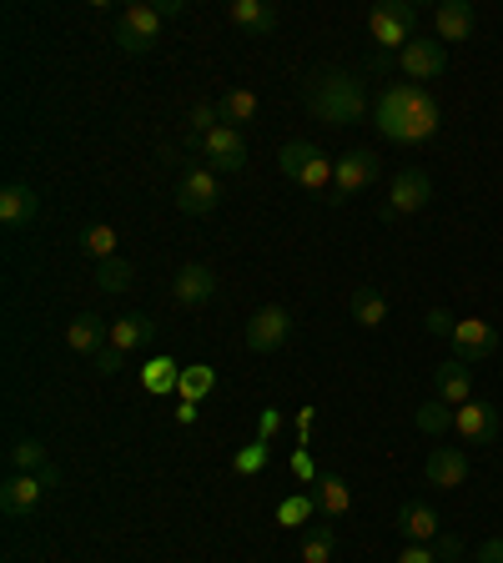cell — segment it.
<instances>
[{"label":"cell","instance_id":"obj_1","mask_svg":"<svg viewBox=\"0 0 503 563\" xmlns=\"http://www.w3.org/2000/svg\"><path fill=\"white\" fill-rule=\"evenodd\" d=\"M372 126H378V136H388L397 146H418L438 132V101L428 96V86L397 81L372 106Z\"/></svg>","mask_w":503,"mask_h":563},{"label":"cell","instance_id":"obj_2","mask_svg":"<svg viewBox=\"0 0 503 563\" xmlns=\"http://www.w3.org/2000/svg\"><path fill=\"white\" fill-rule=\"evenodd\" d=\"M303 101H307V111H312L318 121H328V126L363 121V111H368L363 81L353 76V71H318V76H307Z\"/></svg>","mask_w":503,"mask_h":563},{"label":"cell","instance_id":"obj_3","mask_svg":"<svg viewBox=\"0 0 503 563\" xmlns=\"http://www.w3.org/2000/svg\"><path fill=\"white\" fill-rule=\"evenodd\" d=\"M418 30V5L413 0H383L368 11V36L383 46V51H403Z\"/></svg>","mask_w":503,"mask_h":563},{"label":"cell","instance_id":"obj_4","mask_svg":"<svg viewBox=\"0 0 503 563\" xmlns=\"http://www.w3.org/2000/svg\"><path fill=\"white\" fill-rule=\"evenodd\" d=\"M111 40H116L126 56L151 51V46L161 40V11H157V5H146V0L126 5V11L116 15V30H111Z\"/></svg>","mask_w":503,"mask_h":563},{"label":"cell","instance_id":"obj_5","mask_svg":"<svg viewBox=\"0 0 503 563\" xmlns=\"http://www.w3.org/2000/svg\"><path fill=\"white\" fill-rule=\"evenodd\" d=\"M278 167H282V176H287V182L307 186V192H322V186L332 182V161L322 157L312 142H287L278 151Z\"/></svg>","mask_w":503,"mask_h":563},{"label":"cell","instance_id":"obj_6","mask_svg":"<svg viewBox=\"0 0 503 563\" xmlns=\"http://www.w3.org/2000/svg\"><path fill=\"white\" fill-rule=\"evenodd\" d=\"M378 171H383V161H378L372 146H353V151H343V157L332 161V201H347L353 192L372 186L378 182Z\"/></svg>","mask_w":503,"mask_h":563},{"label":"cell","instance_id":"obj_7","mask_svg":"<svg viewBox=\"0 0 503 563\" xmlns=\"http://www.w3.org/2000/svg\"><path fill=\"white\" fill-rule=\"evenodd\" d=\"M428 201H433V182H428L424 167H403L393 176V186H388V201H383V222H393V217H413V211H424Z\"/></svg>","mask_w":503,"mask_h":563},{"label":"cell","instance_id":"obj_8","mask_svg":"<svg viewBox=\"0 0 503 563\" xmlns=\"http://www.w3.org/2000/svg\"><path fill=\"white\" fill-rule=\"evenodd\" d=\"M56 484V468L46 473H11L5 484H0V509L11 513V518H26V513L40 509V498H46V488Z\"/></svg>","mask_w":503,"mask_h":563},{"label":"cell","instance_id":"obj_9","mask_svg":"<svg viewBox=\"0 0 503 563\" xmlns=\"http://www.w3.org/2000/svg\"><path fill=\"white\" fill-rule=\"evenodd\" d=\"M217 201H222L217 171H212V167H186L182 182H176V207H182L186 217H207Z\"/></svg>","mask_w":503,"mask_h":563},{"label":"cell","instance_id":"obj_10","mask_svg":"<svg viewBox=\"0 0 503 563\" xmlns=\"http://www.w3.org/2000/svg\"><path fill=\"white\" fill-rule=\"evenodd\" d=\"M397 66H403V76L413 81V86H424V81L443 76L449 71V51H443V40H418L413 36L403 51H397Z\"/></svg>","mask_w":503,"mask_h":563},{"label":"cell","instance_id":"obj_11","mask_svg":"<svg viewBox=\"0 0 503 563\" xmlns=\"http://www.w3.org/2000/svg\"><path fill=\"white\" fill-rule=\"evenodd\" d=\"M449 342H453V357H458V363H483V357H493V347H499V332H493V322H483V317H464Z\"/></svg>","mask_w":503,"mask_h":563},{"label":"cell","instance_id":"obj_12","mask_svg":"<svg viewBox=\"0 0 503 563\" xmlns=\"http://www.w3.org/2000/svg\"><path fill=\"white\" fill-rule=\"evenodd\" d=\"M201 161L212 171H242L247 167V142L232 126H217V132L201 136Z\"/></svg>","mask_w":503,"mask_h":563},{"label":"cell","instance_id":"obj_13","mask_svg":"<svg viewBox=\"0 0 503 563\" xmlns=\"http://www.w3.org/2000/svg\"><path fill=\"white\" fill-rule=\"evenodd\" d=\"M287 332H292L287 307H262V313H252V322H247V347L252 353H278L282 342H287Z\"/></svg>","mask_w":503,"mask_h":563},{"label":"cell","instance_id":"obj_14","mask_svg":"<svg viewBox=\"0 0 503 563\" xmlns=\"http://www.w3.org/2000/svg\"><path fill=\"white\" fill-rule=\"evenodd\" d=\"M453 428L464 432L468 443L483 448V443H493V438H499L503 418H499V407H493V403H478V397H474V403H464L458 413H453Z\"/></svg>","mask_w":503,"mask_h":563},{"label":"cell","instance_id":"obj_15","mask_svg":"<svg viewBox=\"0 0 503 563\" xmlns=\"http://www.w3.org/2000/svg\"><path fill=\"white\" fill-rule=\"evenodd\" d=\"M424 473H428V484L449 493V488L468 484V453H464V448H433L428 463H424Z\"/></svg>","mask_w":503,"mask_h":563},{"label":"cell","instance_id":"obj_16","mask_svg":"<svg viewBox=\"0 0 503 563\" xmlns=\"http://www.w3.org/2000/svg\"><path fill=\"white\" fill-rule=\"evenodd\" d=\"M107 342H111V322H107V317H96V313L71 317V328H66V347H71V353L96 357Z\"/></svg>","mask_w":503,"mask_h":563},{"label":"cell","instance_id":"obj_17","mask_svg":"<svg viewBox=\"0 0 503 563\" xmlns=\"http://www.w3.org/2000/svg\"><path fill=\"white\" fill-rule=\"evenodd\" d=\"M433 388H438V403H474V372H468V363H458V357H449V363L433 367Z\"/></svg>","mask_w":503,"mask_h":563},{"label":"cell","instance_id":"obj_18","mask_svg":"<svg viewBox=\"0 0 503 563\" xmlns=\"http://www.w3.org/2000/svg\"><path fill=\"white\" fill-rule=\"evenodd\" d=\"M212 292H217V272L207 262H186L182 272H176V282H172V297L182 302V307H201Z\"/></svg>","mask_w":503,"mask_h":563},{"label":"cell","instance_id":"obj_19","mask_svg":"<svg viewBox=\"0 0 503 563\" xmlns=\"http://www.w3.org/2000/svg\"><path fill=\"white\" fill-rule=\"evenodd\" d=\"M393 528L408 538V543H438V528H443V518H438L428 503H403V509H397V518H393Z\"/></svg>","mask_w":503,"mask_h":563},{"label":"cell","instance_id":"obj_20","mask_svg":"<svg viewBox=\"0 0 503 563\" xmlns=\"http://www.w3.org/2000/svg\"><path fill=\"white\" fill-rule=\"evenodd\" d=\"M151 338H157V322H151L146 313L111 317V347H121V353H142Z\"/></svg>","mask_w":503,"mask_h":563},{"label":"cell","instance_id":"obj_21","mask_svg":"<svg viewBox=\"0 0 503 563\" xmlns=\"http://www.w3.org/2000/svg\"><path fill=\"white\" fill-rule=\"evenodd\" d=\"M226 21L237 30H247V36H272L278 11H272L267 0H232V5H226Z\"/></svg>","mask_w":503,"mask_h":563},{"label":"cell","instance_id":"obj_22","mask_svg":"<svg viewBox=\"0 0 503 563\" xmlns=\"http://www.w3.org/2000/svg\"><path fill=\"white\" fill-rule=\"evenodd\" d=\"M312 503H318V513L332 524V518H343V513L353 509V493H347V484L338 473H318V478H312Z\"/></svg>","mask_w":503,"mask_h":563},{"label":"cell","instance_id":"obj_23","mask_svg":"<svg viewBox=\"0 0 503 563\" xmlns=\"http://www.w3.org/2000/svg\"><path fill=\"white\" fill-rule=\"evenodd\" d=\"M433 30L438 40H468L474 36V5L468 0H443L433 11Z\"/></svg>","mask_w":503,"mask_h":563},{"label":"cell","instance_id":"obj_24","mask_svg":"<svg viewBox=\"0 0 503 563\" xmlns=\"http://www.w3.org/2000/svg\"><path fill=\"white\" fill-rule=\"evenodd\" d=\"M36 211H40V201H36L30 186L11 182L5 192H0V222H5V227H30V222H36Z\"/></svg>","mask_w":503,"mask_h":563},{"label":"cell","instance_id":"obj_25","mask_svg":"<svg viewBox=\"0 0 503 563\" xmlns=\"http://www.w3.org/2000/svg\"><path fill=\"white\" fill-rule=\"evenodd\" d=\"M217 117H222V126L242 132V126L257 121V96H252L247 86H232V91H222V101H217Z\"/></svg>","mask_w":503,"mask_h":563},{"label":"cell","instance_id":"obj_26","mask_svg":"<svg viewBox=\"0 0 503 563\" xmlns=\"http://www.w3.org/2000/svg\"><path fill=\"white\" fill-rule=\"evenodd\" d=\"M347 307H353V322H358V328H383L388 322V297L372 287V282L353 287V302H347Z\"/></svg>","mask_w":503,"mask_h":563},{"label":"cell","instance_id":"obj_27","mask_svg":"<svg viewBox=\"0 0 503 563\" xmlns=\"http://www.w3.org/2000/svg\"><path fill=\"white\" fill-rule=\"evenodd\" d=\"M142 382H146V393H172V388H182V367L172 357H151L142 367Z\"/></svg>","mask_w":503,"mask_h":563},{"label":"cell","instance_id":"obj_28","mask_svg":"<svg viewBox=\"0 0 503 563\" xmlns=\"http://www.w3.org/2000/svg\"><path fill=\"white\" fill-rule=\"evenodd\" d=\"M81 252L96 257V262H111V257H116V227H107V222L86 227V232H81Z\"/></svg>","mask_w":503,"mask_h":563},{"label":"cell","instance_id":"obj_29","mask_svg":"<svg viewBox=\"0 0 503 563\" xmlns=\"http://www.w3.org/2000/svg\"><path fill=\"white\" fill-rule=\"evenodd\" d=\"M51 463H46V443H36V438H21V443H11V473H46Z\"/></svg>","mask_w":503,"mask_h":563},{"label":"cell","instance_id":"obj_30","mask_svg":"<svg viewBox=\"0 0 503 563\" xmlns=\"http://www.w3.org/2000/svg\"><path fill=\"white\" fill-rule=\"evenodd\" d=\"M332 549H338V528L332 524H312L303 543V563H332Z\"/></svg>","mask_w":503,"mask_h":563},{"label":"cell","instance_id":"obj_31","mask_svg":"<svg viewBox=\"0 0 503 563\" xmlns=\"http://www.w3.org/2000/svg\"><path fill=\"white\" fill-rule=\"evenodd\" d=\"M136 282L132 262H121V257H111V262H96V287L101 292H126Z\"/></svg>","mask_w":503,"mask_h":563},{"label":"cell","instance_id":"obj_32","mask_svg":"<svg viewBox=\"0 0 503 563\" xmlns=\"http://www.w3.org/2000/svg\"><path fill=\"white\" fill-rule=\"evenodd\" d=\"M212 382H217V372L207 363L182 367V397H186V403H201V397L212 393Z\"/></svg>","mask_w":503,"mask_h":563},{"label":"cell","instance_id":"obj_33","mask_svg":"<svg viewBox=\"0 0 503 563\" xmlns=\"http://www.w3.org/2000/svg\"><path fill=\"white\" fill-rule=\"evenodd\" d=\"M312 509H318V503H312V493H292V498H282L278 524L282 528H297V524H307V518H312Z\"/></svg>","mask_w":503,"mask_h":563},{"label":"cell","instance_id":"obj_34","mask_svg":"<svg viewBox=\"0 0 503 563\" xmlns=\"http://www.w3.org/2000/svg\"><path fill=\"white\" fill-rule=\"evenodd\" d=\"M418 428H424L428 438L449 432V428H453V407H449V403H438V397H433V403H424V407H418Z\"/></svg>","mask_w":503,"mask_h":563},{"label":"cell","instance_id":"obj_35","mask_svg":"<svg viewBox=\"0 0 503 563\" xmlns=\"http://www.w3.org/2000/svg\"><path fill=\"white\" fill-rule=\"evenodd\" d=\"M267 448H272V443H247L237 458H232V468H237V473H257L267 463Z\"/></svg>","mask_w":503,"mask_h":563},{"label":"cell","instance_id":"obj_36","mask_svg":"<svg viewBox=\"0 0 503 563\" xmlns=\"http://www.w3.org/2000/svg\"><path fill=\"white\" fill-rule=\"evenodd\" d=\"M121 357H126V353H121V347H111V342H107V347H101V353L91 357V367H96V372H101V378H116V372H121Z\"/></svg>","mask_w":503,"mask_h":563},{"label":"cell","instance_id":"obj_37","mask_svg":"<svg viewBox=\"0 0 503 563\" xmlns=\"http://www.w3.org/2000/svg\"><path fill=\"white\" fill-rule=\"evenodd\" d=\"M424 328L433 332V338H453V328H458V322H453V317L443 313V307H433V313L424 317Z\"/></svg>","mask_w":503,"mask_h":563},{"label":"cell","instance_id":"obj_38","mask_svg":"<svg viewBox=\"0 0 503 563\" xmlns=\"http://www.w3.org/2000/svg\"><path fill=\"white\" fill-rule=\"evenodd\" d=\"M393 563H438V553H433V543H408Z\"/></svg>","mask_w":503,"mask_h":563},{"label":"cell","instance_id":"obj_39","mask_svg":"<svg viewBox=\"0 0 503 563\" xmlns=\"http://www.w3.org/2000/svg\"><path fill=\"white\" fill-rule=\"evenodd\" d=\"M278 428H282V413H278V407H267L262 423H257V443H272V432H278Z\"/></svg>","mask_w":503,"mask_h":563},{"label":"cell","instance_id":"obj_40","mask_svg":"<svg viewBox=\"0 0 503 563\" xmlns=\"http://www.w3.org/2000/svg\"><path fill=\"white\" fill-rule=\"evenodd\" d=\"M433 553H438V563H458L464 559V543H458V538H438Z\"/></svg>","mask_w":503,"mask_h":563},{"label":"cell","instance_id":"obj_41","mask_svg":"<svg viewBox=\"0 0 503 563\" xmlns=\"http://www.w3.org/2000/svg\"><path fill=\"white\" fill-rule=\"evenodd\" d=\"M474 563H503V538H489V543H478Z\"/></svg>","mask_w":503,"mask_h":563},{"label":"cell","instance_id":"obj_42","mask_svg":"<svg viewBox=\"0 0 503 563\" xmlns=\"http://www.w3.org/2000/svg\"><path fill=\"white\" fill-rule=\"evenodd\" d=\"M292 468H297V478H303V484H312V478H318V473H312V458H307L303 448H297V458H292Z\"/></svg>","mask_w":503,"mask_h":563},{"label":"cell","instance_id":"obj_43","mask_svg":"<svg viewBox=\"0 0 503 563\" xmlns=\"http://www.w3.org/2000/svg\"><path fill=\"white\" fill-rule=\"evenodd\" d=\"M151 5L161 11V21H167V15H182V0H151Z\"/></svg>","mask_w":503,"mask_h":563},{"label":"cell","instance_id":"obj_44","mask_svg":"<svg viewBox=\"0 0 503 563\" xmlns=\"http://www.w3.org/2000/svg\"><path fill=\"white\" fill-rule=\"evenodd\" d=\"M458 563H474V559H458Z\"/></svg>","mask_w":503,"mask_h":563}]
</instances>
